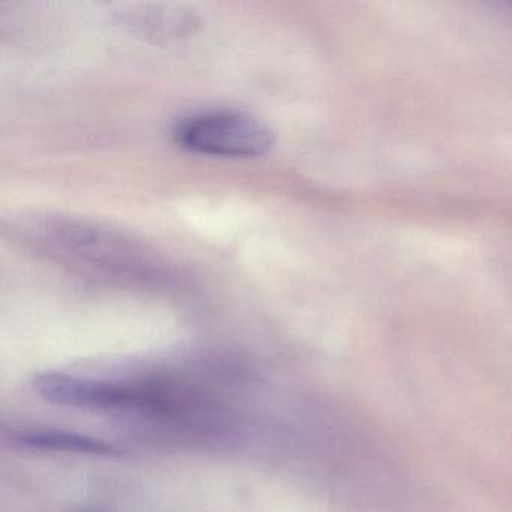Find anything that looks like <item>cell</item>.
<instances>
[{
  "label": "cell",
  "mask_w": 512,
  "mask_h": 512,
  "mask_svg": "<svg viewBox=\"0 0 512 512\" xmlns=\"http://www.w3.org/2000/svg\"><path fill=\"white\" fill-rule=\"evenodd\" d=\"M85 512H94V511H85Z\"/></svg>",
  "instance_id": "5b68a950"
},
{
  "label": "cell",
  "mask_w": 512,
  "mask_h": 512,
  "mask_svg": "<svg viewBox=\"0 0 512 512\" xmlns=\"http://www.w3.org/2000/svg\"><path fill=\"white\" fill-rule=\"evenodd\" d=\"M5 445L11 449L32 452H65V454L92 455V457H122L125 449L88 436L65 430H47V428H25L4 433Z\"/></svg>",
  "instance_id": "3957f363"
},
{
  "label": "cell",
  "mask_w": 512,
  "mask_h": 512,
  "mask_svg": "<svg viewBox=\"0 0 512 512\" xmlns=\"http://www.w3.org/2000/svg\"><path fill=\"white\" fill-rule=\"evenodd\" d=\"M35 391L49 403L76 409L115 410L154 415L160 407L158 383H121L47 371L34 380Z\"/></svg>",
  "instance_id": "6da1fadb"
},
{
  "label": "cell",
  "mask_w": 512,
  "mask_h": 512,
  "mask_svg": "<svg viewBox=\"0 0 512 512\" xmlns=\"http://www.w3.org/2000/svg\"><path fill=\"white\" fill-rule=\"evenodd\" d=\"M185 151L218 158H256L268 154L275 137L263 122L235 112L194 116L176 130Z\"/></svg>",
  "instance_id": "7a4b0ae2"
},
{
  "label": "cell",
  "mask_w": 512,
  "mask_h": 512,
  "mask_svg": "<svg viewBox=\"0 0 512 512\" xmlns=\"http://www.w3.org/2000/svg\"><path fill=\"white\" fill-rule=\"evenodd\" d=\"M133 25L140 31L157 37H178L194 26V19L190 13L176 11H137L133 13Z\"/></svg>",
  "instance_id": "277c9868"
}]
</instances>
